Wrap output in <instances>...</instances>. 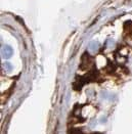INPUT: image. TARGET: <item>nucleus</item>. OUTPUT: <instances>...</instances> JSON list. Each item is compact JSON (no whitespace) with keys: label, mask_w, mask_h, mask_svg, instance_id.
Instances as JSON below:
<instances>
[{"label":"nucleus","mask_w":132,"mask_h":134,"mask_svg":"<svg viewBox=\"0 0 132 134\" xmlns=\"http://www.w3.org/2000/svg\"><path fill=\"white\" fill-rule=\"evenodd\" d=\"M13 53V50L9 45H4L2 47V51H1V54L4 58H9Z\"/></svg>","instance_id":"obj_1"},{"label":"nucleus","mask_w":132,"mask_h":134,"mask_svg":"<svg viewBox=\"0 0 132 134\" xmlns=\"http://www.w3.org/2000/svg\"><path fill=\"white\" fill-rule=\"evenodd\" d=\"M99 42L97 41H92V42H90V44H89V49L90 50H92V51H97L99 48Z\"/></svg>","instance_id":"obj_2"},{"label":"nucleus","mask_w":132,"mask_h":134,"mask_svg":"<svg viewBox=\"0 0 132 134\" xmlns=\"http://www.w3.org/2000/svg\"><path fill=\"white\" fill-rule=\"evenodd\" d=\"M3 69L6 71V72H11L12 71V66H11L9 63H5L3 65Z\"/></svg>","instance_id":"obj_3"},{"label":"nucleus","mask_w":132,"mask_h":134,"mask_svg":"<svg viewBox=\"0 0 132 134\" xmlns=\"http://www.w3.org/2000/svg\"><path fill=\"white\" fill-rule=\"evenodd\" d=\"M107 45H108L109 47H113V46L115 45V42H114V40H112V39H109V40H108V42H107Z\"/></svg>","instance_id":"obj_4"},{"label":"nucleus","mask_w":132,"mask_h":134,"mask_svg":"<svg viewBox=\"0 0 132 134\" xmlns=\"http://www.w3.org/2000/svg\"><path fill=\"white\" fill-rule=\"evenodd\" d=\"M71 134H83L81 131H79V130H76V131H73V132H71Z\"/></svg>","instance_id":"obj_5"}]
</instances>
